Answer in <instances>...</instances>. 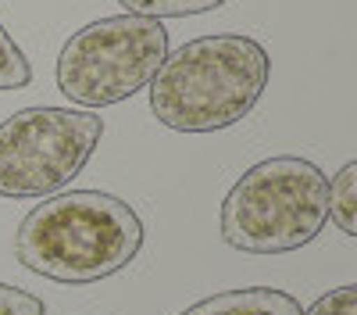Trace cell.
I'll use <instances>...</instances> for the list:
<instances>
[{
  "label": "cell",
  "mask_w": 357,
  "mask_h": 315,
  "mask_svg": "<svg viewBox=\"0 0 357 315\" xmlns=\"http://www.w3.org/2000/svg\"><path fill=\"white\" fill-rule=\"evenodd\" d=\"M143 251V219L104 190L43 197L15 233L18 265L54 283L86 286L122 272Z\"/></svg>",
  "instance_id": "cell-1"
},
{
  "label": "cell",
  "mask_w": 357,
  "mask_h": 315,
  "mask_svg": "<svg viewBox=\"0 0 357 315\" xmlns=\"http://www.w3.org/2000/svg\"><path fill=\"white\" fill-rule=\"evenodd\" d=\"M29 82H33V68H29L15 36L0 25V90H25Z\"/></svg>",
  "instance_id": "cell-9"
},
{
  "label": "cell",
  "mask_w": 357,
  "mask_h": 315,
  "mask_svg": "<svg viewBox=\"0 0 357 315\" xmlns=\"http://www.w3.org/2000/svg\"><path fill=\"white\" fill-rule=\"evenodd\" d=\"M168 57L158 18L111 15L82 25L57 54V90L82 108H111L146 90Z\"/></svg>",
  "instance_id": "cell-4"
},
{
  "label": "cell",
  "mask_w": 357,
  "mask_h": 315,
  "mask_svg": "<svg viewBox=\"0 0 357 315\" xmlns=\"http://www.w3.org/2000/svg\"><path fill=\"white\" fill-rule=\"evenodd\" d=\"M325 208L343 237H357V161H347L333 176L325 190Z\"/></svg>",
  "instance_id": "cell-7"
},
{
  "label": "cell",
  "mask_w": 357,
  "mask_h": 315,
  "mask_svg": "<svg viewBox=\"0 0 357 315\" xmlns=\"http://www.w3.org/2000/svg\"><path fill=\"white\" fill-rule=\"evenodd\" d=\"M325 172L296 154L250 165L222 200V240L243 254H289L311 244L325 222Z\"/></svg>",
  "instance_id": "cell-3"
},
{
  "label": "cell",
  "mask_w": 357,
  "mask_h": 315,
  "mask_svg": "<svg viewBox=\"0 0 357 315\" xmlns=\"http://www.w3.org/2000/svg\"><path fill=\"white\" fill-rule=\"evenodd\" d=\"M104 119L79 108H22L0 122V197H54L89 165Z\"/></svg>",
  "instance_id": "cell-5"
},
{
  "label": "cell",
  "mask_w": 357,
  "mask_h": 315,
  "mask_svg": "<svg viewBox=\"0 0 357 315\" xmlns=\"http://www.w3.org/2000/svg\"><path fill=\"white\" fill-rule=\"evenodd\" d=\"M268 79L272 57L254 36H197L161 61L151 79V111L175 133H218L257 108Z\"/></svg>",
  "instance_id": "cell-2"
},
{
  "label": "cell",
  "mask_w": 357,
  "mask_h": 315,
  "mask_svg": "<svg viewBox=\"0 0 357 315\" xmlns=\"http://www.w3.org/2000/svg\"><path fill=\"white\" fill-rule=\"evenodd\" d=\"M0 315H47V305L36 294L18 291L11 283H0Z\"/></svg>",
  "instance_id": "cell-11"
},
{
  "label": "cell",
  "mask_w": 357,
  "mask_h": 315,
  "mask_svg": "<svg viewBox=\"0 0 357 315\" xmlns=\"http://www.w3.org/2000/svg\"><path fill=\"white\" fill-rule=\"evenodd\" d=\"M126 8V15L139 18H186V15H204V11H218L229 0H118Z\"/></svg>",
  "instance_id": "cell-8"
},
{
  "label": "cell",
  "mask_w": 357,
  "mask_h": 315,
  "mask_svg": "<svg viewBox=\"0 0 357 315\" xmlns=\"http://www.w3.org/2000/svg\"><path fill=\"white\" fill-rule=\"evenodd\" d=\"M183 315H304L301 301L275 286H243V291H222L197 305H190Z\"/></svg>",
  "instance_id": "cell-6"
},
{
  "label": "cell",
  "mask_w": 357,
  "mask_h": 315,
  "mask_svg": "<svg viewBox=\"0 0 357 315\" xmlns=\"http://www.w3.org/2000/svg\"><path fill=\"white\" fill-rule=\"evenodd\" d=\"M304 315H357V286L343 283V286H336V291L321 294Z\"/></svg>",
  "instance_id": "cell-10"
}]
</instances>
